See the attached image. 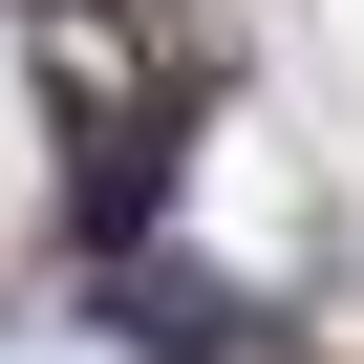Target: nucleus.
Returning <instances> with one entry per match:
<instances>
[{
	"instance_id": "nucleus-1",
	"label": "nucleus",
	"mask_w": 364,
	"mask_h": 364,
	"mask_svg": "<svg viewBox=\"0 0 364 364\" xmlns=\"http://www.w3.org/2000/svg\"><path fill=\"white\" fill-rule=\"evenodd\" d=\"M150 193H171V86H150V65H107V43L65 22V215L129 257V215H150Z\"/></svg>"
},
{
	"instance_id": "nucleus-2",
	"label": "nucleus",
	"mask_w": 364,
	"mask_h": 364,
	"mask_svg": "<svg viewBox=\"0 0 364 364\" xmlns=\"http://www.w3.org/2000/svg\"><path fill=\"white\" fill-rule=\"evenodd\" d=\"M107 321H129V343H171V364H215V343H236V300H215L193 257H107Z\"/></svg>"
},
{
	"instance_id": "nucleus-3",
	"label": "nucleus",
	"mask_w": 364,
	"mask_h": 364,
	"mask_svg": "<svg viewBox=\"0 0 364 364\" xmlns=\"http://www.w3.org/2000/svg\"><path fill=\"white\" fill-rule=\"evenodd\" d=\"M129 22H150V0H129Z\"/></svg>"
}]
</instances>
